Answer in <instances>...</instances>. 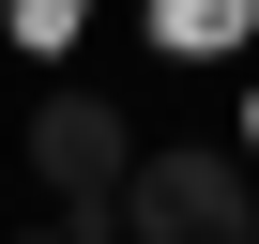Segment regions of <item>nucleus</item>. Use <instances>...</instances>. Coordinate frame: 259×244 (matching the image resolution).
I'll return each instance as SVG.
<instances>
[{
  "label": "nucleus",
  "instance_id": "2",
  "mask_svg": "<svg viewBox=\"0 0 259 244\" xmlns=\"http://www.w3.org/2000/svg\"><path fill=\"white\" fill-rule=\"evenodd\" d=\"M16 138H31V168H46V198L76 229H122V168H138V153H122V107L107 92H46Z\"/></svg>",
  "mask_w": 259,
  "mask_h": 244
},
{
  "label": "nucleus",
  "instance_id": "6",
  "mask_svg": "<svg viewBox=\"0 0 259 244\" xmlns=\"http://www.w3.org/2000/svg\"><path fill=\"white\" fill-rule=\"evenodd\" d=\"M244 138H259V107H244Z\"/></svg>",
  "mask_w": 259,
  "mask_h": 244
},
{
  "label": "nucleus",
  "instance_id": "1",
  "mask_svg": "<svg viewBox=\"0 0 259 244\" xmlns=\"http://www.w3.org/2000/svg\"><path fill=\"white\" fill-rule=\"evenodd\" d=\"M122 229L138 244H259V183H244V153L168 138V153L122 168Z\"/></svg>",
  "mask_w": 259,
  "mask_h": 244
},
{
  "label": "nucleus",
  "instance_id": "4",
  "mask_svg": "<svg viewBox=\"0 0 259 244\" xmlns=\"http://www.w3.org/2000/svg\"><path fill=\"white\" fill-rule=\"evenodd\" d=\"M16 46H76V0H16Z\"/></svg>",
  "mask_w": 259,
  "mask_h": 244
},
{
  "label": "nucleus",
  "instance_id": "5",
  "mask_svg": "<svg viewBox=\"0 0 259 244\" xmlns=\"http://www.w3.org/2000/svg\"><path fill=\"white\" fill-rule=\"evenodd\" d=\"M16 244H107V229H76V214H46V229H16Z\"/></svg>",
  "mask_w": 259,
  "mask_h": 244
},
{
  "label": "nucleus",
  "instance_id": "3",
  "mask_svg": "<svg viewBox=\"0 0 259 244\" xmlns=\"http://www.w3.org/2000/svg\"><path fill=\"white\" fill-rule=\"evenodd\" d=\"M229 31H244V0H168V46H183V61H213Z\"/></svg>",
  "mask_w": 259,
  "mask_h": 244
}]
</instances>
